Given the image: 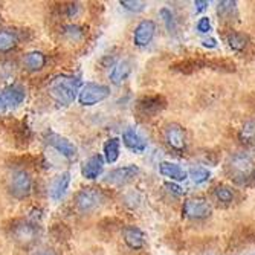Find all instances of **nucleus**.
Returning <instances> with one entry per match:
<instances>
[{
	"instance_id": "1",
	"label": "nucleus",
	"mask_w": 255,
	"mask_h": 255,
	"mask_svg": "<svg viewBox=\"0 0 255 255\" xmlns=\"http://www.w3.org/2000/svg\"><path fill=\"white\" fill-rule=\"evenodd\" d=\"M83 87L81 80L72 75H57L48 84V94L58 106H69L78 98Z\"/></svg>"
},
{
	"instance_id": "2",
	"label": "nucleus",
	"mask_w": 255,
	"mask_h": 255,
	"mask_svg": "<svg viewBox=\"0 0 255 255\" xmlns=\"http://www.w3.org/2000/svg\"><path fill=\"white\" fill-rule=\"evenodd\" d=\"M226 170H228L229 177L236 183L245 185L249 182L252 173L255 171V160L249 153L240 151L229 157Z\"/></svg>"
},
{
	"instance_id": "3",
	"label": "nucleus",
	"mask_w": 255,
	"mask_h": 255,
	"mask_svg": "<svg viewBox=\"0 0 255 255\" xmlns=\"http://www.w3.org/2000/svg\"><path fill=\"white\" fill-rule=\"evenodd\" d=\"M110 97V87L98 83H86L83 84L80 94H78V101L84 107H92L98 103H103Z\"/></svg>"
},
{
	"instance_id": "4",
	"label": "nucleus",
	"mask_w": 255,
	"mask_h": 255,
	"mask_svg": "<svg viewBox=\"0 0 255 255\" xmlns=\"http://www.w3.org/2000/svg\"><path fill=\"white\" fill-rule=\"evenodd\" d=\"M182 214L185 219H188V220H196V222L205 220L208 217H211L213 206L206 199H202V197L187 199L182 206Z\"/></svg>"
},
{
	"instance_id": "5",
	"label": "nucleus",
	"mask_w": 255,
	"mask_h": 255,
	"mask_svg": "<svg viewBox=\"0 0 255 255\" xmlns=\"http://www.w3.org/2000/svg\"><path fill=\"white\" fill-rule=\"evenodd\" d=\"M103 200H104L103 193L98 191L97 188H83L75 196V208L81 214H90L98 210Z\"/></svg>"
},
{
	"instance_id": "6",
	"label": "nucleus",
	"mask_w": 255,
	"mask_h": 255,
	"mask_svg": "<svg viewBox=\"0 0 255 255\" xmlns=\"http://www.w3.org/2000/svg\"><path fill=\"white\" fill-rule=\"evenodd\" d=\"M9 193L15 199H26L32 193V177L25 170H17L9 179Z\"/></svg>"
},
{
	"instance_id": "7",
	"label": "nucleus",
	"mask_w": 255,
	"mask_h": 255,
	"mask_svg": "<svg viewBox=\"0 0 255 255\" xmlns=\"http://www.w3.org/2000/svg\"><path fill=\"white\" fill-rule=\"evenodd\" d=\"M11 237L20 246H29L38 237V228L32 222H17L11 228Z\"/></svg>"
},
{
	"instance_id": "8",
	"label": "nucleus",
	"mask_w": 255,
	"mask_h": 255,
	"mask_svg": "<svg viewBox=\"0 0 255 255\" xmlns=\"http://www.w3.org/2000/svg\"><path fill=\"white\" fill-rule=\"evenodd\" d=\"M164 139H165L167 145L176 153H183L188 147L187 131H185V128L177 123H171L165 127Z\"/></svg>"
},
{
	"instance_id": "9",
	"label": "nucleus",
	"mask_w": 255,
	"mask_h": 255,
	"mask_svg": "<svg viewBox=\"0 0 255 255\" xmlns=\"http://www.w3.org/2000/svg\"><path fill=\"white\" fill-rule=\"evenodd\" d=\"M156 29V23L153 20L145 18L139 21L133 31V44L137 46V48H145V46H148L153 41Z\"/></svg>"
},
{
	"instance_id": "10",
	"label": "nucleus",
	"mask_w": 255,
	"mask_h": 255,
	"mask_svg": "<svg viewBox=\"0 0 255 255\" xmlns=\"http://www.w3.org/2000/svg\"><path fill=\"white\" fill-rule=\"evenodd\" d=\"M46 142H48L51 147H54L58 153H61L64 157L67 159H75L77 154H78V148L74 142L69 141L67 137L64 136H60V134H55V133H51L46 137Z\"/></svg>"
},
{
	"instance_id": "11",
	"label": "nucleus",
	"mask_w": 255,
	"mask_h": 255,
	"mask_svg": "<svg viewBox=\"0 0 255 255\" xmlns=\"http://www.w3.org/2000/svg\"><path fill=\"white\" fill-rule=\"evenodd\" d=\"M139 174V168L136 165H127V167H120V168H115L112 170L107 177H106V182L110 183V185H126L128 182H131L136 176Z\"/></svg>"
},
{
	"instance_id": "12",
	"label": "nucleus",
	"mask_w": 255,
	"mask_h": 255,
	"mask_svg": "<svg viewBox=\"0 0 255 255\" xmlns=\"http://www.w3.org/2000/svg\"><path fill=\"white\" fill-rule=\"evenodd\" d=\"M123 239H124V243L133 251L142 249L145 245V234L142 233V229L133 225L126 226L123 229Z\"/></svg>"
},
{
	"instance_id": "13",
	"label": "nucleus",
	"mask_w": 255,
	"mask_h": 255,
	"mask_svg": "<svg viewBox=\"0 0 255 255\" xmlns=\"http://www.w3.org/2000/svg\"><path fill=\"white\" fill-rule=\"evenodd\" d=\"M103 170H104V157L101 154H94L83 164L81 174L84 179L94 180L101 176Z\"/></svg>"
},
{
	"instance_id": "14",
	"label": "nucleus",
	"mask_w": 255,
	"mask_h": 255,
	"mask_svg": "<svg viewBox=\"0 0 255 255\" xmlns=\"http://www.w3.org/2000/svg\"><path fill=\"white\" fill-rule=\"evenodd\" d=\"M69 185H71V173H69V171H64V173L58 174V176L54 179V182H52V185H51V188H49V196H51V199H52L54 202L61 200V199L66 196L67 190H69Z\"/></svg>"
},
{
	"instance_id": "15",
	"label": "nucleus",
	"mask_w": 255,
	"mask_h": 255,
	"mask_svg": "<svg viewBox=\"0 0 255 255\" xmlns=\"http://www.w3.org/2000/svg\"><path fill=\"white\" fill-rule=\"evenodd\" d=\"M123 142L134 153H142L147 148V141L137 131H134V128H127L123 133Z\"/></svg>"
},
{
	"instance_id": "16",
	"label": "nucleus",
	"mask_w": 255,
	"mask_h": 255,
	"mask_svg": "<svg viewBox=\"0 0 255 255\" xmlns=\"http://www.w3.org/2000/svg\"><path fill=\"white\" fill-rule=\"evenodd\" d=\"M25 98H26V90L20 84H11L9 87L3 90V95H2L3 103L9 107H15L21 104L25 101Z\"/></svg>"
},
{
	"instance_id": "17",
	"label": "nucleus",
	"mask_w": 255,
	"mask_h": 255,
	"mask_svg": "<svg viewBox=\"0 0 255 255\" xmlns=\"http://www.w3.org/2000/svg\"><path fill=\"white\" fill-rule=\"evenodd\" d=\"M159 173H160V176L170 179L171 182H182L188 177V173L185 171L180 165L173 164V162H160Z\"/></svg>"
},
{
	"instance_id": "18",
	"label": "nucleus",
	"mask_w": 255,
	"mask_h": 255,
	"mask_svg": "<svg viewBox=\"0 0 255 255\" xmlns=\"http://www.w3.org/2000/svg\"><path fill=\"white\" fill-rule=\"evenodd\" d=\"M131 74V63L128 60H121L113 66L110 72V83L115 86H121Z\"/></svg>"
},
{
	"instance_id": "19",
	"label": "nucleus",
	"mask_w": 255,
	"mask_h": 255,
	"mask_svg": "<svg viewBox=\"0 0 255 255\" xmlns=\"http://www.w3.org/2000/svg\"><path fill=\"white\" fill-rule=\"evenodd\" d=\"M46 61H48V58H46L43 52L32 51V52H28L25 58H23V66H25L26 71L29 72H38L46 66Z\"/></svg>"
},
{
	"instance_id": "20",
	"label": "nucleus",
	"mask_w": 255,
	"mask_h": 255,
	"mask_svg": "<svg viewBox=\"0 0 255 255\" xmlns=\"http://www.w3.org/2000/svg\"><path fill=\"white\" fill-rule=\"evenodd\" d=\"M103 151H104V162H107V164H115V162L120 159V153H121L120 139H117V137L107 139Z\"/></svg>"
},
{
	"instance_id": "21",
	"label": "nucleus",
	"mask_w": 255,
	"mask_h": 255,
	"mask_svg": "<svg viewBox=\"0 0 255 255\" xmlns=\"http://www.w3.org/2000/svg\"><path fill=\"white\" fill-rule=\"evenodd\" d=\"M239 139L245 147L255 148V120L246 121L240 131H239Z\"/></svg>"
},
{
	"instance_id": "22",
	"label": "nucleus",
	"mask_w": 255,
	"mask_h": 255,
	"mask_svg": "<svg viewBox=\"0 0 255 255\" xmlns=\"http://www.w3.org/2000/svg\"><path fill=\"white\" fill-rule=\"evenodd\" d=\"M18 37L14 31L0 29V54H8L17 48Z\"/></svg>"
},
{
	"instance_id": "23",
	"label": "nucleus",
	"mask_w": 255,
	"mask_h": 255,
	"mask_svg": "<svg viewBox=\"0 0 255 255\" xmlns=\"http://www.w3.org/2000/svg\"><path fill=\"white\" fill-rule=\"evenodd\" d=\"M226 43L228 46L233 51L236 52H242L248 48V44H249V38L248 35L242 34V32H237V31H233V32H229L226 35Z\"/></svg>"
},
{
	"instance_id": "24",
	"label": "nucleus",
	"mask_w": 255,
	"mask_h": 255,
	"mask_svg": "<svg viewBox=\"0 0 255 255\" xmlns=\"http://www.w3.org/2000/svg\"><path fill=\"white\" fill-rule=\"evenodd\" d=\"M217 14L223 21H233L237 17V3L231 2V0H225V2H219L217 5Z\"/></svg>"
},
{
	"instance_id": "25",
	"label": "nucleus",
	"mask_w": 255,
	"mask_h": 255,
	"mask_svg": "<svg viewBox=\"0 0 255 255\" xmlns=\"http://www.w3.org/2000/svg\"><path fill=\"white\" fill-rule=\"evenodd\" d=\"M162 103L164 101H162V98H159V97H147L139 103V109H141V112L145 115H153L164 107Z\"/></svg>"
},
{
	"instance_id": "26",
	"label": "nucleus",
	"mask_w": 255,
	"mask_h": 255,
	"mask_svg": "<svg viewBox=\"0 0 255 255\" xmlns=\"http://www.w3.org/2000/svg\"><path fill=\"white\" fill-rule=\"evenodd\" d=\"M61 34L69 41H80L86 35V28H83L80 25H66L61 28Z\"/></svg>"
},
{
	"instance_id": "27",
	"label": "nucleus",
	"mask_w": 255,
	"mask_h": 255,
	"mask_svg": "<svg viewBox=\"0 0 255 255\" xmlns=\"http://www.w3.org/2000/svg\"><path fill=\"white\" fill-rule=\"evenodd\" d=\"M214 196L219 202L228 205V203H233L234 199H236V194L233 191V188L226 187V185H219V187H216L214 190Z\"/></svg>"
},
{
	"instance_id": "28",
	"label": "nucleus",
	"mask_w": 255,
	"mask_h": 255,
	"mask_svg": "<svg viewBox=\"0 0 255 255\" xmlns=\"http://www.w3.org/2000/svg\"><path fill=\"white\" fill-rule=\"evenodd\" d=\"M188 176L193 179V182L194 183H205V182H208L210 180V177H211V173L208 171L206 168H203V167H193L190 171H188Z\"/></svg>"
},
{
	"instance_id": "29",
	"label": "nucleus",
	"mask_w": 255,
	"mask_h": 255,
	"mask_svg": "<svg viewBox=\"0 0 255 255\" xmlns=\"http://www.w3.org/2000/svg\"><path fill=\"white\" fill-rule=\"evenodd\" d=\"M159 14H160V17H162V20H164L167 29H168L170 32H176L177 26H176V18H174L173 12H171L168 8H162V9L159 11Z\"/></svg>"
},
{
	"instance_id": "30",
	"label": "nucleus",
	"mask_w": 255,
	"mask_h": 255,
	"mask_svg": "<svg viewBox=\"0 0 255 255\" xmlns=\"http://www.w3.org/2000/svg\"><path fill=\"white\" fill-rule=\"evenodd\" d=\"M120 5L124 6L130 12H141L147 6V3L145 2H141V0H121Z\"/></svg>"
},
{
	"instance_id": "31",
	"label": "nucleus",
	"mask_w": 255,
	"mask_h": 255,
	"mask_svg": "<svg viewBox=\"0 0 255 255\" xmlns=\"http://www.w3.org/2000/svg\"><path fill=\"white\" fill-rule=\"evenodd\" d=\"M196 28H197V31H199L200 34L210 32V31H211V20L208 18V17H202V18H199Z\"/></svg>"
},
{
	"instance_id": "32",
	"label": "nucleus",
	"mask_w": 255,
	"mask_h": 255,
	"mask_svg": "<svg viewBox=\"0 0 255 255\" xmlns=\"http://www.w3.org/2000/svg\"><path fill=\"white\" fill-rule=\"evenodd\" d=\"M78 11H80V6H78V3H69V5L66 6V15H67L69 18L75 17V15L78 14Z\"/></svg>"
},
{
	"instance_id": "33",
	"label": "nucleus",
	"mask_w": 255,
	"mask_h": 255,
	"mask_svg": "<svg viewBox=\"0 0 255 255\" xmlns=\"http://www.w3.org/2000/svg\"><path fill=\"white\" fill-rule=\"evenodd\" d=\"M165 188L170 191V193H173V194H176V196H182L185 191L179 187V185H176V183H173V182H168V183H165Z\"/></svg>"
},
{
	"instance_id": "34",
	"label": "nucleus",
	"mask_w": 255,
	"mask_h": 255,
	"mask_svg": "<svg viewBox=\"0 0 255 255\" xmlns=\"http://www.w3.org/2000/svg\"><path fill=\"white\" fill-rule=\"evenodd\" d=\"M194 6H196V11H203V9H206L208 2H206V0H202V2L199 0V2H196V3H194Z\"/></svg>"
},
{
	"instance_id": "35",
	"label": "nucleus",
	"mask_w": 255,
	"mask_h": 255,
	"mask_svg": "<svg viewBox=\"0 0 255 255\" xmlns=\"http://www.w3.org/2000/svg\"><path fill=\"white\" fill-rule=\"evenodd\" d=\"M202 43H203L205 48H216V46H217V41H216L214 38H210V40H203Z\"/></svg>"
},
{
	"instance_id": "36",
	"label": "nucleus",
	"mask_w": 255,
	"mask_h": 255,
	"mask_svg": "<svg viewBox=\"0 0 255 255\" xmlns=\"http://www.w3.org/2000/svg\"><path fill=\"white\" fill-rule=\"evenodd\" d=\"M34 255H57L55 252L49 251V249H43V251H37Z\"/></svg>"
},
{
	"instance_id": "37",
	"label": "nucleus",
	"mask_w": 255,
	"mask_h": 255,
	"mask_svg": "<svg viewBox=\"0 0 255 255\" xmlns=\"http://www.w3.org/2000/svg\"><path fill=\"white\" fill-rule=\"evenodd\" d=\"M6 107V104L3 103V100H2V97H0V110H3Z\"/></svg>"
}]
</instances>
